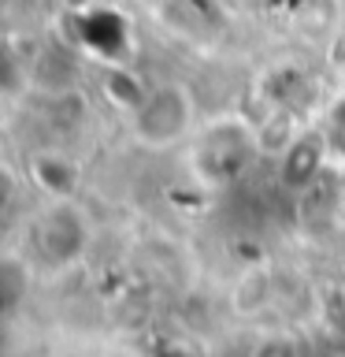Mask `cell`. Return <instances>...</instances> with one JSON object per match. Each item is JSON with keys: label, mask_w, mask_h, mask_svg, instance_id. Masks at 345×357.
Returning a JSON list of instances; mask_svg holds the SVG:
<instances>
[{"label": "cell", "mask_w": 345, "mask_h": 357, "mask_svg": "<svg viewBox=\"0 0 345 357\" xmlns=\"http://www.w3.org/2000/svg\"><path fill=\"white\" fill-rule=\"evenodd\" d=\"M127 127L134 145L149 153H171L197 130V93L178 78L145 86L127 112Z\"/></svg>", "instance_id": "obj_1"}, {"label": "cell", "mask_w": 345, "mask_h": 357, "mask_svg": "<svg viewBox=\"0 0 345 357\" xmlns=\"http://www.w3.org/2000/svg\"><path fill=\"white\" fill-rule=\"evenodd\" d=\"M260 134L245 116H219L193 130L186 142V167L200 186H227L252 164Z\"/></svg>", "instance_id": "obj_2"}, {"label": "cell", "mask_w": 345, "mask_h": 357, "mask_svg": "<svg viewBox=\"0 0 345 357\" xmlns=\"http://www.w3.org/2000/svg\"><path fill=\"white\" fill-rule=\"evenodd\" d=\"M89 245V216L74 197L45 201L30 223V253L45 268H71Z\"/></svg>", "instance_id": "obj_3"}, {"label": "cell", "mask_w": 345, "mask_h": 357, "mask_svg": "<svg viewBox=\"0 0 345 357\" xmlns=\"http://www.w3.org/2000/svg\"><path fill=\"white\" fill-rule=\"evenodd\" d=\"M26 175H30V183L41 190L45 201L74 197V194H78V183H82V172H78V164H74L67 153H56V149L33 153L30 164H26Z\"/></svg>", "instance_id": "obj_4"}, {"label": "cell", "mask_w": 345, "mask_h": 357, "mask_svg": "<svg viewBox=\"0 0 345 357\" xmlns=\"http://www.w3.org/2000/svg\"><path fill=\"white\" fill-rule=\"evenodd\" d=\"M330 145H327V134L323 130H312V134H294L286 145H282V160H278V172H282V183L286 186H305L316 178V172L327 160Z\"/></svg>", "instance_id": "obj_5"}, {"label": "cell", "mask_w": 345, "mask_h": 357, "mask_svg": "<svg viewBox=\"0 0 345 357\" xmlns=\"http://www.w3.org/2000/svg\"><path fill=\"white\" fill-rule=\"evenodd\" d=\"M252 357H300V354H297V346L289 339H278V335H275V339H267V342L256 346Z\"/></svg>", "instance_id": "obj_6"}, {"label": "cell", "mask_w": 345, "mask_h": 357, "mask_svg": "<svg viewBox=\"0 0 345 357\" xmlns=\"http://www.w3.org/2000/svg\"><path fill=\"white\" fill-rule=\"evenodd\" d=\"M323 134H327V145H330V149H342V153H345V105L334 108L330 127L323 130Z\"/></svg>", "instance_id": "obj_7"}]
</instances>
